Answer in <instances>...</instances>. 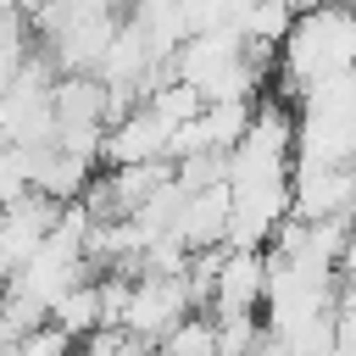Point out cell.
<instances>
[{
	"instance_id": "6da1fadb",
	"label": "cell",
	"mask_w": 356,
	"mask_h": 356,
	"mask_svg": "<svg viewBox=\"0 0 356 356\" xmlns=\"http://www.w3.org/2000/svg\"><path fill=\"white\" fill-rule=\"evenodd\" d=\"M356 72V11H345L339 0L300 11L289 39L278 44V95L284 100H306L312 89L350 78Z\"/></svg>"
},
{
	"instance_id": "7a4b0ae2",
	"label": "cell",
	"mask_w": 356,
	"mask_h": 356,
	"mask_svg": "<svg viewBox=\"0 0 356 356\" xmlns=\"http://www.w3.org/2000/svg\"><path fill=\"white\" fill-rule=\"evenodd\" d=\"M189 312H195V300H189V284L184 278H134L122 328L134 339H145V345H161Z\"/></svg>"
},
{
	"instance_id": "3957f363",
	"label": "cell",
	"mask_w": 356,
	"mask_h": 356,
	"mask_svg": "<svg viewBox=\"0 0 356 356\" xmlns=\"http://www.w3.org/2000/svg\"><path fill=\"white\" fill-rule=\"evenodd\" d=\"M267 306V250H222L217 267V289H211V317H261Z\"/></svg>"
},
{
	"instance_id": "277c9868",
	"label": "cell",
	"mask_w": 356,
	"mask_h": 356,
	"mask_svg": "<svg viewBox=\"0 0 356 356\" xmlns=\"http://www.w3.org/2000/svg\"><path fill=\"white\" fill-rule=\"evenodd\" d=\"M295 217L356 228V161L350 167H295Z\"/></svg>"
},
{
	"instance_id": "5b68a950",
	"label": "cell",
	"mask_w": 356,
	"mask_h": 356,
	"mask_svg": "<svg viewBox=\"0 0 356 356\" xmlns=\"http://www.w3.org/2000/svg\"><path fill=\"white\" fill-rule=\"evenodd\" d=\"M106 167H139V161H172V128L139 100L122 122L106 128V150H100Z\"/></svg>"
},
{
	"instance_id": "8992f818",
	"label": "cell",
	"mask_w": 356,
	"mask_h": 356,
	"mask_svg": "<svg viewBox=\"0 0 356 356\" xmlns=\"http://www.w3.org/2000/svg\"><path fill=\"white\" fill-rule=\"evenodd\" d=\"M228 222H234V184H211V189L184 195V211H178L172 239H178L189 256H200V250H228Z\"/></svg>"
},
{
	"instance_id": "52a82bcc",
	"label": "cell",
	"mask_w": 356,
	"mask_h": 356,
	"mask_svg": "<svg viewBox=\"0 0 356 356\" xmlns=\"http://www.w3.org/2000/svg\"><path fill=\"white\" fill-rule=\"evenodd\" d=\"M50 323L61 328V334H72L78 345L89 339V334H100L106 328V300H100V278H89V284H78L56 312H50Z\"/></svg>"
},
{
	"instance_id": "ba28073f",
	"label": "cell",
	"mask_w": 356,
	"mask_h": 356,
	"mask_svg": "<svg viewBox=\"0 0 356 356\" xmlns=\"http://www.w3.org/2000/svg\"><path fill=\"white\" fill-rule=\"evenodd\" d=\"M161 356H222V339H217V317L211 312H189L161 345Z\"/></svg>"
},
{
	"instance_id": "9c48e42d",
	"label": "cell",
	"mask_w": 356,
	"mask_h": 356,
	"mask_svg": "<svg viewBox=\"0 0 356 356\" xmlns=\"http://www.w3.org/2000/svg\"><path fill=\"white\" fill-rule=\"evenodd\" d=\"M17 356H78V339L61 334L56 323H39V328H28L17 339Z\"/></svg>"
}]
</instances>
